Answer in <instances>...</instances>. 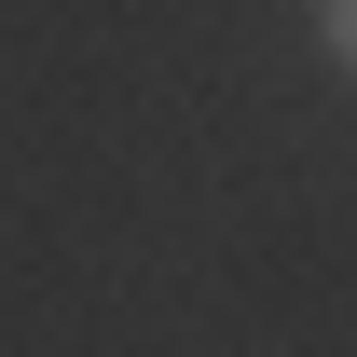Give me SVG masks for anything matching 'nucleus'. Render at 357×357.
<instances>
[{
	"label": "nucleus",
	"mask_w": 357,
	"mask_h": 357,
	"mask_svg": "<svg viewBox=\"0 0 357 357\" xmlns=\"http://www.w3.org/2000/svg\"><path fill=\"white\" fill-rule=\"evenodd\" d=\"M316 42H330V55L357 69V0H316Z\"/></svg>",
	"instance_id": "f257e3e1"
}]
</instances>
